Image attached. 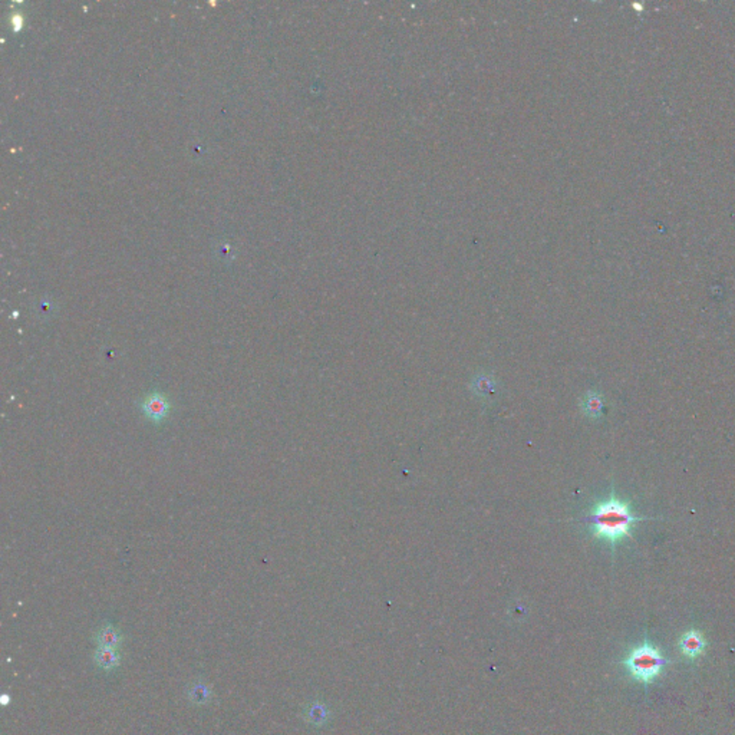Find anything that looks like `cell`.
<instances>
[{
	"mask_svg": "<svg viewBox=\"0 0 735 735\" xmlns=\"http://www.w3.org/2000/svg\"><path fill=\"white\" fill-rule=\"evenodd\" d=\"M602 408H603V402H602V398L596 394H589L586 398H585V402H583V410L585 412L589 415V417H599L600 412H602Z\"/></svg>",
	"mask_w": 735,
	"mask_h": 735,
	"instance_id": "52a82bcc",
	"label": "cell"
},
{
	"mask_svg": "<svg viewBox=\"0 0 735 735\" xmlns=\"http://www.w3.org/2000/svg\"><path fill=\"white\" fill-rule=\"evenodd\" d=\"M94 659L104 669H114L119 665V655L116 650H111V647H98Z\"/></svg>",
	"mask_w": 735,
	"mask_h": 735,
	"instance_id": "8992f818",
	"label": "cell"
},
{
	"mask_svg": "<svg viewBox=\"0 0 735 735\" xmlns=\"http://www.w3.org/2000/svg\"><path fill=\"white\" fill-rule=\"evenodd\" d=\"M141 411L148 421L154 424H161L171 414V401L165 394L154 391L144 397L141 402Z\"/></svg>",
	"mask_w": 735,
	"mask_h": 735,
	"instance_id": "3957f363",
	"label": "cell"
},
{
	"mask_svg": "<svg viewBox=\"0 0 735 735\" xmlns=\"http://www.w3.org/2000/svg\"><path fill=\"white\" fill-rule=\"evenodd\" d=\"M208 689L205 686H196L191 691V700L196 703H205L208 700Z\"/></svg>",
	"mask_w": 735,
	"mask_h": 735,
	"instance_id": "ba28073f",
	"label": "cell"
},
{
	"mask_svg": "<svg viewBox=\"0 0 735 735\" xmlns=\"http://www.w3.org/2000/svg\"><path fill=\"white\" fill-rule=\"evenodd\" d=\"M121 640H122L121 633L112 625L102 626L100 629V632L97 633V642H98L100 647H111V650H116V647L121 645Z\"/></svg>",
	"mask_w": 735,
	"mask_h": 735,
	"instance_id": "5b68a950",
	"label": "cell"
},
{
	"mask_svg": "<svg viewBox=\"0 0 735 735\" xmlns=\"http://www.w3.org/2000/svg\"><path fill=\"white\" fill-rule=\"evenodd\" d=\"M667 662L668 661L662 658L658 647L652 646L650 642H645L629 655L625 665L636 681L651 683L662 672Z\"/></svg>",
	"mask_w": 735,
	"mask_h": 735,
	"instance_id": "7a4b0ae2",
	"label": "cell"
},
{
	"mask_svg": "<svg viewBox=\"0 0 735 735\" xmlns=\"http://www.w3.org/2000/svg\"><path fill=\"white\" fill-rule=\"evenodd\" d=\"M647 520V517H636L631 511V503L621 500L612 493L606 500L599 501L589 517L590 532L596 539L612 544L621 542L623 537H632V527Z\"/></svg>",
	"mask_w": 735,
	"mask_h": 735,
	"instance_id": "6da1fadb",
	"label": "cell"
},
{
	"mask_svg": "<svg viewBox=\"0 0 735 735\" xmlns=\"http://www.w3.org/2000/svg\"><path fill=\"white\" fill-rule=\"evenodd\" d=\"M705 646H707V642L698 631L686 632L679 640L681 652L689 659H694V658L703 655L705 651Z\"/></svg>",
	"mask_w": 735,
	"mask_h": 735,
	"instance_id": "277c9868",
	"label": "cell"
}]
</instances>
